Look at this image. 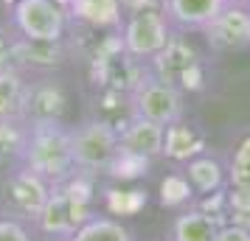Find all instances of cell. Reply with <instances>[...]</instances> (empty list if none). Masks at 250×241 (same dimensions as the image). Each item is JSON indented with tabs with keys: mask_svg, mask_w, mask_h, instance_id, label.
<instances>
[{
	"mask_svg": "<svg viewBox=\"0 0 250 241\" xmlns=\"http://www.w3.org/2000/svg\"><path fill=\"white\" fill-rule=\"evenodd\" d=\"M23 163L28 171L40 174L45 183L68 180L76 166H73V151H70V132L62 129V121L28 124Z\"/></svg>",
	"mask_w": 250,
	"mask_h": 241,
	"instance_id": "cell-1",
	"label": "cell"
},
{
	"mask_svg": "<svg viewBox=\"0 0 250 241\" xmlns=\"http://www.w3.org/2000/svg\"><path fill=\"white\" fill-rule=\"evenodd\" d=\"M90 188L84 183H73V180H62V183H54L51 191H48V199L42 210H40V227L45 230L48 236H62V239H70L76 230L93 216L90 213Z\"/></svg>",
	"mask_w": 250,
	"mask_h": 241,
	"instance_id": "cell-2",
	"label": "cell"
},
{
	"mask_svg": "<svg viewBox=\"0 0 250 241\" xmlns=\"http://www.w3.org/2000/svg\"><path fill=\"white\" fill-rule=\"evenodd\" d=\"M132 118H146L152 124L169 127L183 121V95L169 81L158 79L155 73H144L135 90L129 93Z\"/></svg>",
	"mask_w": 250,
	"mask_h": 241,
	"instance_id": "cell-3",
	"label": "cell"
},
{
	"mask_svg": "<svg viewBox=\"0 0 250 241\" xmlns=\"http://www.w3.org/2000/svg\"><path fill=\"white\" fill-rule=\"evenodd\" d=\"M118 129L110 127L102 118L84 121L79 129L70 132V151L73 166L82 171H107L118 154Z\"/></svg>",
	"mask_w": 250,
	"mask_h": 241,
	"instance_id": "cell-4",
	"label": "cell"
},
{
	"mask_svg": "<svg viewBox=\"0 0 250 241\" xmlns=\"http://www.w3.org/2000/svg\"><path fill=\"white\" fill-rule=\"evenodd\" d=\"M169 25L166 17L158 9L149 6H138L135 12L129 14V20L124 23L121 31V48L124 54L135 59H152L155 54H160L166 42H169Z\"/></svg>",
	"mask_w": 250,
	"mask_h": 241,
	"instance_id": "cell-5",
	"label": "cell"
},
{
	"mask_svg": "<svg viewBox=\"0 0 250 241\" xmlns=\"http://www.w3.org/2000/svg\"><path fill=\"white\" fill-rule=\"evenodd\" d=\"M152 68H155V76H158V79L174 84L177 90H180V87L197 90V87L203 84L200 54H197L188 42H183V39H169L166 48L152 56Z\"/></svg>",
	"mask_w": 250,
	"mask_h": 241,
	"instance_id": "cell-6",
	"label": "cell"
},
{
	"mask_svg": "<svg viewBox=\"0 0 250 241\" xmlns=\"http://www.w3.org/2000/svg\"><path fill=\"white\" fill-rule=\"evenodd\" d=\"M14 25L28 39L59 42L65 34V6H59L57 0H17Z\"/></svg>",
	"mask_w": 250,
	"mask_h": 241,
	"instance_id": "cell-7",
	"label": "cell"
},
{
	"mask_svg": "<svg viewBox=\"0 0 250 241\" xmlns=\"http://www.w3.org/2000/svg\"><path fill=\"white\" fill-rule=\"evenodd\" d=\"M205 42L214 51H242L250 45V12L233 3H225V9L216 14L203 28Z\"/></svg>",
	"mask_w": 250,
	"mask_h": 241,
	"instance_id": "cell-8",
	"label": "cell"
},
{
	"mask_svg": "<svg viewBox=\"0 0 250 241\" xmlns=\"http://www.w3.org/2000/svg\"><path fill=\"white\" fill-rule=\"evenodd\" d=\"M68 110V95L54 81H37L25 87L23 118L25 124H48V121H62Z\"/></svg>",
	"mask_w": 250,
	"mask_h": 241,
	"instance_id": "cell-9",
	"label": "cell"
},
{
	"mask_svg": "<svg viewBox=\"0 0 250 241\" xmlns=\"http://www.w3.org/2000/svg\"><path fill=\"white\" fill-rule=\"evenodd\" d=\"M48 191H51V185L40 174L23 168V171H17L6 183V191L3 194H6V205L12 207V210L37 219L40 210H42V205H45V199H48Z\"/></svg>",
	"mask_w": 250,
	"mask_h": 241,
	"instance_id": "cell-10",
	"label": "cell"
},
{
	"mask_svg": "<svg viewBox=\"0 0 250 241\" xmlns=\"http://www.w3.org/2000/svg\"><path fill=\"white\" fill-rule=\"evenodd\" d=\"M163 138H166V127L152 124L146 118H129V124L118 132L121 149L144 160H155L163 154Z\"/></svg>",
	"mask_w": 250,
	"mask_h": 241,
	"instance_id": "cell-11",
	"label": "cell"
},
{
	"mask_svg": "<svg viewBox=\"0 0 250 241\" xmlns=\"http://www.w3.org/2000/svg\"><path fill=\"white\" fill-rule=\"evenodd\" d=\"M228 0H163L166 17L180 28H200L214 20L216 14L225 9Z\"/></svg>",
	"mask_w": 250,
	"mask_h": 241,
	"instance_id": "cell-12",
	"label": "cell"
},
{
	"mask_svg": "<svg viewBox=\"0 0 250 241\" xmlns=\"http://www.w3.org/2000/svg\"><path fill=\"white\" fill-rule=\"evenodd\" d=\"M12 56L20 65L54 68V65L62 62V48H59V42H51V39H28V37H20V39H14V45H12Z\"/></svg>",
	"mask_w": 250,
	"mask_h": 241,
	"instance_id": "cell-13",
	"label": "cell"
},
{
	"mask_svg": "<svg viewBox=\"0 0 250 241\" xmlns=\"http://www.w3.org/2000/svg\"><path fill=\"white\" fill-rule=\"evenodd\" d=\"M216 222L205 210H186L171 224V241H214Z\"/></svg>",
	"mask_w": 250,
	"mask_h": 241,
	"instance_id": "cell-14",
	"label": "cell"
},
{
	"mask_svg": "<svg viewBox=\"0 0 250 241\" xmlns=\"http://www.w3.org/2000/svg\"><path fill=\"white\" fill-rule=\"evenodd\" d=\"M200 151H203V138L191 127H186L183 121L166 127V138H163V154L166 157H171V160H191Z\"/></svg>",
	"mask_w": 250,
	"mask_h": 241,
	"instance_id": "cell-15",
	"label": "cell"
},
{
	"mask_svg": "<svg viewBox=\"0 0 250 241\" xmlns=\"http://www.w3.org/2000/svg\"><path fill=\"white\" fill-rule=\"evenodd\" d=\"M28 81L20 76V70H3L0 73V118H20L25 101Z\"/></svg>",
	"mask_w": 250,
	"mask_h": 241,
	"instance_id": "cell-16",
	"label": "cell"
},
{
	"mask_svg": "<svg viewBox=\"0 0 250 241\" xmlns=\"http://www.w3.org/2000/svg\"><path fill=\"white\" fill-rule=\"evenodd\" d=\"M70 9L79 20L96 25V28L115 25L121 20V0H73Z\"/></svg>",
	"mask_w": 250,
	"mask_h": 241,
	"instance_id": "cell-17",
	"label": "cell"
},
{
	"mask_svg": "<svg viewBox=\"0 0 250 241\" xmlns=\"http://www.w3.org/2000/svg\"><path fill=\"white\" fill-rule=\"evenodd\" d=\"M68 241H132L129 230L107 216H90Z\"/></svg>",
	"mask_w": 250,
	"mask_h": 241,
	"instance_id": "cell-18",
	"label": "cell"
},
{
	"mask_svg": "<svg viewBox=\"0 0 250 241\" xmlns=\"http://www.w3.org/2000/svg\"><path fill=\"white\" fill-rule=\"evenodd\" d=\"M186 180L197 194H214L216 188L222 185V168L219 163L211 160V157H191L188 160V168H186Z\"/></svg>",
	"mask_w": 250,
	"mask_h": 241,
	"instance_id": "cell-19",
	"label": "cell"
},
{
	"mask_svg": "<svg viewBox=\"0 0 250 241\" xmlns=\"http://www.w3.org/2000/svg\"><path fill=\"white\" fill-rule=\"evenodd\" d=\"M28 124L23 118H0V163L23 157Z\"/></svg>",
	"mask_w": 250,
	"mask_h": 241,
	"instance_id": "cell-20",
	"label": "cell"
},
{
	"mask_svg": "<svg viewBox=\"0 0 250 241\" xmlns=\"http://www.w3.org/2000/svg\"><path fill=\"white\" fill-rule=\"evenodd\" d=\"M230 185L236 191L250 194V135L239 143L236 154L230 160Z\"/></svg>",
	"mask_w": 250,
	"mask_h": 241,
	"instance_id": "cell-21",
	"label": "cell"
},
{
	"mask_svg": "<svg viewBox=\"0 0 250 241\" xmlns=\"http://www.w3.org/2000/svg\"><path fill=\"white\" fill-rule=\"evenodd\" d=\"M194 188L188 185L186 177H177V174H171L166 177L163 183H160V202L169 207H177V205H186L188 199H191Z\"/></svg>",
	"mask_w": 250,
	"mask_h": 241,
	"instance_id": "cell-22",
	"label": "cell"
},
{
	"mask_svg": "<svg viewBox=\"0 0 250 241\" xmlns=\"http://www.w3.org/2000/svg\"><path fill=\"white\" fill-rule=\"evenodd\" d=\"M146 166H149V160L138 157V154H129V151H124L121 146H118V154H115V160L110 163L107 171L115 174V177H138Z\"/></svg>",
	"mask_w": 250,
	"mask_h": 241,
	"instance_id": "cell-23",
	"label": "cell"
},
{
	"mask_svg": "<svg viewBox=\"0 0 250 241\" xmlns=\"http://www.w3.org/2000/svg\"><path fill=\"white\" fill-rule=\"evenodd\" d=\"M0 241H31L20 222L14 219H0Z\"/></svg>",
	"mask_w": 250,
	"mask_h": 241,
	"instance_id": "cell-24",
	"label": "cell"
},
{
	"mask_svg": "<svg viewBox=\"0 0 250 241\" xmlns=\"http://www.w3.org/2000/svg\"><path fill=\"white\" fill-rule=\"evenodd\" d=\"M214 241H250V230L242 224H228V227L216 230Z\"/></svg>",
	"mask_w": 250,
	"mask_h": 241,
	"instance_id": "cell-25",
	"label": "cell"
},
{
	"mask_svg": "<svg viewBox=\"0 0 250 241\" xmlns=\"http://www.w3.org/2000/svg\"><path fill=\"white\" fill-rule=\"evenodd\" d=\"M12 45H14V39H12V37H6L3 31H0V73L12 68V62H14V56H12Z\"/></svg>",
	"mask_w": 250,
	"mask_h": 241,
	"instance_id": "cell-26",
	"label": "cell"
},
{
	"mask_svg": "<svg viewBox=\"0 0 250 241\" xmlns=\"http://www.w3.org/2000/svg\"><path fill=\"white\" fill-rule=\"evenodd\" d=\"M59 6H70V3H73V0H57Z\"/></svg>",
	"mask_w": 250,
	"mask_h": 241,
	"instance_id": "cell-27",
	"label": "cell"
},
{
	"mask_svg": "<svg viewBox=\"0 0 250 241\" xmlns=\"http://www.w3.org/2000/svg\"><path fill=\"white\" fill-rule=\"evenodd\" d=\"M228 3H245V0H228Z\"/></svg>",
	"mask_w": 250,
	"mask_h": 241,
	"instance_id": "cell-28",
	"label": "cell"
}]
</instances>
